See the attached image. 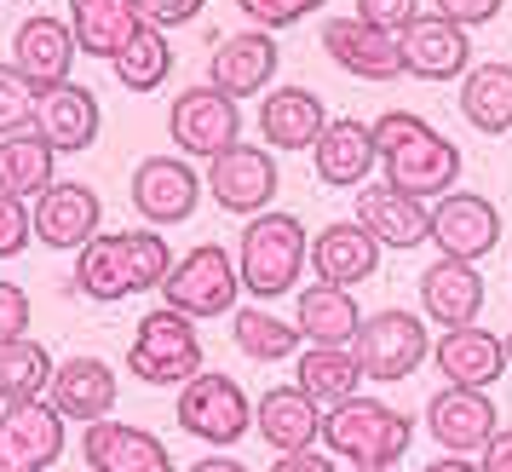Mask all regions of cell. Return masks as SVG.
Listing matches in <instances>:
<instances>
[{
	"label": "cell",
	"mask_w": 512,
	"mask_h": 472,
	"mask_svg": "<svg viewBox=\"0 0 512 472\" xmlns=\"http://www.w3.org/2000/svg\"><path fill=\"white\" fill-rule=\"evenodd\" d=\"M374 127V144H380V173H386V185L409 190L420 202H438L449 190H461V144L443 139L432 121L420 116V110H386Z\"/></svg>",
	"instance_id": "6da1fadb"
},
{
	"label": "cell",
	"mask_w": 512,
	"mask_h": 472,
	"mask_svg": "<svg viewBox=\"0 0 512 472\" xmlns=\"http://www.w3.org/2000/svg\"><path fill=\"white\" fill-rule=\"evenodd\" d=\"M167 271H173V248L162 231H98L81 254H75V294L116 306L127 294H162Z\"/></svg>",
	"instance_id": "7a4b0ae2"
},
{
	"label": "cell",
	"mask_w": 512,
	"mask_h": 472,
	"mask_svg": "<svg viewBox=\"0 0 512 472\" xmlns=\"http://www.w3.org/2000/svg\"><path fill=\"white\" fill-rule=\"evenodd\" d=\"M311 265V231L300 213H254L242 236H236V271H242V294H254L259 306H271L282 294H294L305 283Z\"/></svg>",
	"instance_id": "3957f363"
},
{
	"label": "cell",
	"mask_w": 512,
	"mask_h": 472,
	"mask_svg": "<svg viewBox=\"0 0 512 472\" xmlns=\"http://www.w3.org/2000/svg\"><path fill=\"white\" fill-rule=\"evenodd\" d=\"M415 444V421L380 398H351L323 415V449L346 467H380L392 472Z\"/></svg>",
	"instance_id": "277c9868"
},
{
	"label": "cell",
	"mask_w": 512,
	"mask_h": 472,
	"mask_svg": "<svg viewBox=\"0 0 512 472\" xmlns=\"http://www.w3.org/2000/svg\"><path fill=\"white\" fill-rule=\"evenodd\" d=\"M127 375L139 386H185L190 375H202V323L167 306L144 311L127 340Z\"/></svg>",
	"instance_id": "5b68a950"
},
{
	"label": "cell",
	"mask_w": 512,
	"mask_h": 472,
	"mask_svg": "<svg viewBox=\"0 0 512 472\" xmlns=\"http://www.w3.org/2000/svg\"><path fill=\"white\" fill-rule=\"evenodd\" d=\"M162 306L190 317V323H213V317H231L242 306V271H236V254H225L219 242H202L173 260L162 283Z\"/></svg>",
	"instance_id": "8992f818"
},
{
	"label": "cell",
	"mask_w": 512,
	"mask_h": 472,
	"mask_svg": "<svg viewBox=\"0 0 512 472\" xmlns=\"http://www.w3.org/2000/svg\"><path fill=\"white\" fill-rule=\"evenodd\" d=\"M351 357L363 363V375L374 386H392V380H409L420 363H432V329L426 317L409 306H386V311H369L363 329L351 340Z\"/></svg>",
	"instance_id": "52a82bcc"
},
{
	"label": "cell",
	"mask_w": 512,
	"mask_h": 472,
	"mask_svg": "<svg viewBox=\"0 0 512 472\" xmlns=\"http://www.w3.org/2000/svg\"><path fill=\"white\" fill-rule=\"evenodd\" d=\"M179 426L213 449H231L254 432V398L219 369H202L179 386Z\"/></svg>",
	"instance_id": "ba28073f"
},
{
	"label": "cell",
	"mask_w": 512,
	"mask_h": 472,
	"mask_svg": "<svg viewBox=\"0 0 512 472\" xmlns=\"http://www.w3.org/2000/svg\"><path fill=\"white\" fill-rule=\"evenodd\" d=\"M208 196L219 202L225 213H236V219H254V213H271V202H277V156H271V144H248L236 139L225 156H213L208 162Z\"/></svg>",
	"instance_id": "9c48e42d"
},
{
	"label": "cell",
	"mask_w": 512,
	"mask_h": 472,
	"mask_svg": "<svg viewBox=\"0 0 512 472\" xmlns=\"http://www.w3.org/2000/svg\"><path fill=\"white\" fill-rule=\"evenodd\" d=\"M167 133L179 144V156H225L242 139V104L225 98L219 87H185V93L167 104Z\"/></svg>",
	"instance_id": "30bf717a"
},
{
	"label": "cell",
	"mask_w": 512,
	"mask_h": 472,
	"mask_svg": "<svg viewBox=\"0 0 512 472\" xmlns=\"http://www.w3.org/2000/svg\"><path fill=\"white\" fill-rule=\"evenodd\" d=\"M133 213H139L150 231H167V225H185L196 202H202V190L208 179L190 167V156H144L133 167Z\"/></svg>",
	"instance_id": "8fae6325"
},
{
	"label": "cell",
	"mask_w": 512,
	"mask_h": 472,
	"mask_svg": "<svg viewBox=\"0 0 512 472\" xmlns=\"http://www.w3.org/2000/svg\"><path fill=\"white\" fill-rule=\"evenodd\" d=\"M432 248L443 260H484L489 248H501V208L478 190H449L432 202Z\"/></svg>",
	"instance_id": "7c38bea8"
},
{
	"label": "cell",
	"mask_w": 512,
	"mask_h": 472,
	"mask_svg": "<svg viewBox=\"0 0 512 472\" xmlns=\"http://www.w3.org/2000/svg\"><path fill=\"white\" fill-rule=\"evenodd\" d=\"M64 415L47 398L0 409V472H47L64 455Z\"/></svg>",
	"instance_id": "4fadbf2b"
},
{
	"label": "cell",
	"mask_w": 512,
	"mask_h": 472,
	"mask_svg": "<svg viewBox=\"0 0 512 472\" xmlns=\"http://www.w3.org/2000/svg\"><path fill=\"white\" fill-rule=\"evenodd\" d=\"M98 225H104V202H98L93 185L58 179L52 190H41L29 202V231H35L41 248H70V254H81L98 236Z\"/></svg>",
	"instance_id": "5bb4252c"
},
{
	"label": "cell",
	"mask_w": 512,
	"mask_h": 472,
	"mask_svg": "<svg viewBox=\"0 0 512 472\" xmlns=\"http://www.w3.org/2000/svg\"><path fill=\"white\" fill-rule=\"evenodd\" d=\"M397 52H403V75L415 81H461L472 70V29H461L443 12H420L397 35Z\"/></svg>",
	"instance_id": "9a60e30c"
},
{
	"label": "cell",
	"mask_w": 512,
	"mask_h": 472,
	"mask_svg": "<svg viewBox=\"0 0 512 472\" xmlns=\"http://www.w3.org/2000/svg\"><path fill=\"white\" fill-rule=\"evenodd\" d=\"M277 64H282L277 35H265V29H236L225 41H213L208 87H219V93L236 98V104H242V98H265Z\"/></svg>",
	"instance_id": "2e32d148"
},
{
	"label": "cell",
	"mask_w": 512,
	"mask_h": 472,
	"mask_svg": "<svg viewBox=\"0 0 512 472\" xmlns=\"http://www.w3.org/2000/svg\"><path fill=\"white\" fill-rule=\"evenodd\" d=\"M426 432L438 438L443 455H478L501 432V415H495L489 392H478V386H443L426 403Z\"/></svg>",
	"instance_id": "e0dca14e"
},
{
	"label": "cell",
	"mask_w": 512,
	"mask_h": 472,
	"mask_svg": "<svg viewBox=\"0 0 512 472\" xmlns=\"http://www.w3.org/2000/svg\"><path fill=\"white\" fill-rule=\"evenodd\" d=\"M81 461H87V472H173L162 438L133 421H116V415L81 426Z\"/></svg>",
	"instance_id": "ac0fdd59"
},
{
	"label": "cell",
	"mask_w": 512,
	"mask_h": 472,
	"mask_svg": "<svg viewBox=\"0 0 512 472\" xmlns=\"http://www.w3.org/2000/svg\"><path fill=\"white\" fill-rule=\"evenodd\" d=\"M75 35H70V18H47V12H35L18 24L12 35V70L24 75L35 93H47V87H64L75 70Z\"/></svg>",
	"instance_id": "d6986e66"
},
{
	"label": "cell",
	"mask_w": 512,
	"mask_h": 472,
	"mask_svg": "<svg viewBox=\"0 0 512 472\" xmlns=\"http://www.w3.org/2000/svg\"><path fill=\"white\" fill-rule=\"evenodd\" d=\"M357 225L380 242V248H420V242H432V202H420L409 190L397 185H363L357 190Z\"/></svg>",
	"instance_id": "ffe728a7"
},
{
	"label": "cell",
	"mask_w": 512,
	"mask_h": 472,
	"mask_svg": "<svg viewBox=\"0 0 512 472\" xmlns=\"http://www.w3.org/2000/svg\"><path fill=\"white\" fill-rule=\"evenodd\" d=\"M311 167L317 179L334 190H363L380 167V144H374V127L357 116H334L323 127V139L311 144Z\"/></svg>",
	"instance_id": "44dd1931"
},
{
	"label": "cell",
	"mask_w": 512,
	"mask_h": 472,
	"mask_svg": "<svg viewBox=\"0 0 512 472\" xmlns=\"http://www.w3.org/2000/svg\"><path fill=\"white\" fill-rule=\"evenodd\" d=\"M432 363H438L443 386H495L507 375V340L489 334L484 323H466V329H443L432 334Z\"/></svg>",
	"instance_id": "7402d4cb"
},
{
	"label": "cell",
	"mask_w": 512,
	"mask_h": 472,
	"mask_svg": "<svg viewBox=\"0 0 512 472\" xmlns=\"http://www.w3.org/2000/svg\"><path fill=\"white\" fill-rule=\"evenodd\" d=\"M323 52L346 75H363V81H397V75H403L397 35L380 29V24H363L357 12H351V18H328L323 24Z\"/></svg>",
	"instance_id": "603a6c76"
},
{
	"label": "cell",
	"mask_w": 512,
	"mask_h": 472,
	"mask_svg": "<svg viewBox=\"0 0 512 472\" xmlns=\"http://www.w3.org/2000/svg\"><path fill=\"white\" fill-rule=\"evenodd\" d=\"M484 311V271L472 260H432L420 271V317L438 329H466Z\"/></svg>",
	"instance_id": "cb8c5ba5"
},
{
	"label": "cell",
	"mask_w": 512,
	"mask_h": 472,
	"mask_svg": "<svg viewBox=\"0 0 512 472\" xmlns=\"http://www.w3.org/2000/svg\"><path fill=\"white\" fill-rule=\"evenodd\" d=\"M121 386H116V369L104 357H64L58 375L47 386V403L75 426H93V421H110Z\"/></svg>",
	"instance_id": "d4e9b609"
},
{
	"label": "cell",
	"mask_w": 512,
	"mask_h": 472,
	"mask_svg": "<svg viewBox=\"0 0 512 472\" xmlns=\"http://www.w3.org/2000/svg\"><path fill=\"white\" fill-rule=\"evenodd\" d=\"M323 403L305 398L300 386H271L265 398H254V432L265 438L271 455H300V449H317L323 438Z\"/></svg>",
	"instance_id": "484cf974"
},
{
	"label": "cell",
	"mask_w": 512,
	"mask_h": 472,
	"mask_svg": "<svg viewBox=\"0 0 512 472\" xmlns=\"http://www.w3.org/2000/svg\"><path fill=\"white\" fill-rule=\"evenodd\" d=\"M294 329H300L305 346H351L363 329V311L351 300V288L311 277V283L294 288Z\"/></svg>",
	"instance_id": "4316f807"
},
{
	"label": "cell",
	"mask_w": 512,
	"mask_h": 472,
	"mask_svg": "<svg viewBox=\"0 0 512 472\" xmlns=\"http://www.w3.org/2000/svg\"><path fill=\"white\" fill-rule=\"evenodd\" d=\"M328 104L311 87H271L259 98V139L271 150H311L328 127Z\"/></svg>",
	"instance_id": "83f0119b"
},
{
	"label": "cell",
	"mask_w": 512,
	"mask_h": 472,
	"mask_svg": "<svg viewBox=\"0 0 512 472\" xmlns=\"http://www.w3.org/2000/svg\"><path fill=\"white\" fill-rule=\"evenodd\" d=\"M98 121H104L98 98L87 93V87H75V81H64V87H47V93L35 98V133H41V139L58 150V156L87 150V144L98 139Z\"/></svg>",
	"instance_id": "f1b7e54d"
},
{
	"label": "cell",
	"mask_w": 512,
	"mask_h": 472,
	"mask_svg": "<svg viewBox=\"0 0 512 472\" xmlns=\"http://www.w3.org/2000/svg\"><path fill=\"white\" fill-rule=\"evenodd\" d=\"M380 254H386V248H380L357 219L323 225V231L311 236V271H317L323 283H340V288L369 283L374 271H380Z\"/></svg>",
	"instance_id": "f546056e"
},
{
	"label": "cell",
	"mask_w": 512,
	"mask_h": 472,
	"mask_svg": "<svg viewBox=\"0 0 512 472\" xmlns=\"http://www.w3.org/2000/svg\"><path fill=\"white\" fill-rule=\"evenodd\" d=\"M64 18H70L75 47L87 52V58H104V64H116V52L144 29L139 0H70Z\"/></svg>",
	"instance_id": "4dcf8cb0"
},
{
	"label": "cell",
	"mask_w": 512,
	"mask_h": 472,
	"mask_svg": "<svg viewBox=\"0 0 512 472\" xmlns=\"http://www.w3.org/2000/svg\"><path fill=\"white\" fill-rule=\"evenodd\" d=\"M363 363L351 357V346H305L294 357V386L305 398H317L323 409H340V403L363 398Z\"/></svg>",
	"instance_id": "1f68e13d"
},
{
	"label": "cell",
	"mask_w": 512,
	"mask_h": 472,
	"mask_svg": "<svg viewBox=\"0 0 512 472\" xmlns=\"http://www.w3.org/2000/svg\"><path fill=\"white\" fill-rule=\"evenodd\" d=\"M52 185H58V150L35 127L29 133H6L0 139V190L18 196V202H35Z\"/></svg>",
	"instance_id": "d6a6232c"
},
{
	"label": "cell",
	"mask_w": 512,
	"mask_h": 472,
	"mask_svg": "<svg viewBox=\"0 0 512 472\" xmlns=\"http://www.w3.org/2000/svg\"><path fill=\"white\" fill-rule=\"evenodd\" d=\"M461 116L489 133V139H501L512 133V64L507 58H495V64H472L461 75Z\"/></svg>",
	"instance_id": "836d02e7"
},
{
	"label": "cell",
	"mask_w": 512,
	"mask_h": 472,
	"mask_svg": "<svg viewBox=\"0 0 512 472\" xmlns=\"http://www.w3.org/2000/svg\"><path fill=\"white\" fill-rule=\"evenodd\" d=\"M231 340L242 346V357H254V363H294V357L305 352L294 317H277V311L259 306V300L231 311Z\"/></svg>",
	"instance_id": "e575fe53"
},
{
	"label": "cell",
	"mask_w": 512,
	"mask_h": 472,
	"mask_svg": "<svg viewBox=\"0 0 512 472\" xmlns=\"http://www.w3.org/2000/svg\"><path fill=\"white\" fill-rule=\"evenodd\" d=\"M52 375H58V357H52L41 340H12V346H0V409H6V403L47 398Z\"/></svg>",
	"instance_id": "d590c367"
},
{
	"label": "cell",
	"mask_w": 512,
	"mask_h": 472,
	"mask_svg": "<svg viewBox=\"0 0 512 472\" xmlns=\"http://www.w3.org/2000/svg\"><path fill=\"white\" fill-rule=\"evenodd\" d=\"M167 75H173V41H167V29L144 24L139 35L116 52V81L127 93H156Z\"/></svg>",
	"instance_id": "8d00e7d4"
},
{
	"label": "cell",
	"mask_w": 512,
	"mask_h": 472,
	"mask_svg": "<svg viewBox=\"0 0 512 472\" xmlns=\"http://www.w3.org/2000/svg\"><path fill=\"white\" fill-rule=\"evenodd\" d=\"M35 98H41V93L29 87L24 75L12 70V64H0V139L35 127Z\"/></svg>",
	"instance_id": "74e56055"
},
{
	"label": "cell",
	"mask_w": 512,
	"mask_h": 472,
	"mask_svg": "<svg viewBox=\"0 0 512 472\" xmlns=\"http://www.w3.org/2000/svg\"><path fill=\"white\" fill-rule=\"evenodd\" d=\"M323 6H328V0H236V12H242L254 29H265V35H277V29L300 24V18L323 12Z\"/></svg>",
	"instance_id": "f35d334b"
},
{
	"label": "cell",
	"mask_w": 512,
	"mask_h": 472,
	"mask_svg": "<svg viewBox=\"0 0 512 472\" xmlns=\"http://www.w3.org/2000/svg\"><path fill=\"white\" fill-rule=\"evenodd\" d=\"M29 202H18V196H6L0 190V260H12V254H24L29 248Z\"/></svg>",
	"instance_id": "ab89813d"
},
{
	"label": "cell",
	"mask_w": 512,
	"mask_h": 472,
	"mask_svg": "<svg viewBox=\"0 0 512 472\" xmlns=\"http://www.w3.org/2000/svg\"><path fill=\"white\" fill-rule=\"evenodd\" d=\"M357 18H363V24L392 29V35H403V29L420 18V0H357Z\"/></svg>",
	"instance_id": "60d3db41"
},
{
	"label": "cell",
	"mask_w": 512,
	"mask_h": 472,
	"mask_svg": "<svg viewBox=\"0 0 512 472\" xmlns=\"http://www.w3.org/2000/svg\"><path fill=\"white\" fill-rule=\"evenodd\" d=\"M29 340V294L18 283H0V346Z\"/></svg>",
	"instance_id": "b9f144b4"
},
{
	"label": "cell",
	"mask_w": 512,
	"mask_h": 472,
	"mask_svg": "<svg viewBox=\"0 0 512 472\" xmlns=\"http://www.w3.org/2000/svg\"><path fill=\"white\" fill-rule=\"evenodd\" d=\"M208 0H139V18L156 29H185L190 18H202Z\"/></svg>",
	"instance_id": "7bdbcfd3"
},
{
	"label": "cell",
	"mask_w": 512,
	"mask_h": 472,
	"mask_svg": "<svg viewBox=\"0 0 512 472\" xmlns=\"http://www.w3.org/2000/svg\"><path fill=\"white\" fill-rule=\"evenodd\" d=\"M501 6H507V0H438V12L455 18L461 29H478V24H489V18H501Z\"/></svg>",
	"instance_id": "ee69618b"
},
{
	"label": "cell",
	"mask_w": 512,
	"mask_h": 472,
	"mask_svg": "<svg viewBox=\"0 0 512 472\" xmlns=\"http://www.w3.org/2000/svg\"><path fill=\"white\" fill-rule=\"evenodd\" d=\"M271 472H340V461L328 449H300V455H277Z\"/></svg>",
	"instance_id": "f6af8a7d"
},
{
	"label": "cell",
	"mask_w": 512,
	"mask_h": 472,
	"mask_svg": "<svg viewBox=\"0 0 512 472\" xmlns=\"http://www.w3.org/2000/svg\"><path fill=\"white\" fill-rule=\"evenodd\" d=\"M478 472H512V426H501V432L478 449Z\"/></svg>",
	"instance_id": "bcb514c9"
},
{
	"label": "cell",
	"mask_w": 512,
	"mask_h": 472,
	"mask_svg": "<svg viewBox=\"0 0 512 472\" xmlns=\"http://www.w3.org/2000/svg\"><path fill=\"white\" fill-rule=\"evenodd\" d=\"M185 472H254V467H242L231 449H213V455H202V461H190Z\"/></svg>",
	"instance_id": "7dc6e473"
},
{
	"label": "cell",
	"mask_w": 512,
	"mask_h": 472,
	"mask_svg": "<svg viewBox=\"0 0 512 472\" xmlns=\"http://www.w3.org/2000/svg\"><path fill=\"white\" fill-rule=\"evenodd\" d=\"M420 472H478V455H438V461H426Z\"/></svg>",
	"instance_id": "c3c4849f"
},
{
	"label": "cell",
	"mask_w": 512,
	"mask_h": 472,
	"mask_svg": "<svg viewBox=\"0 0 512 472\" xmlns=\"http://www.w3.org/2000/svg\"><path fill=\"white\" fill-rule=\"evenodd\" d=\"M507 369H512V329H507Z\"/></svg>",
	"instance_id": "681fc988"
},
{
	"label": "cell",
	"mask_w": 512,
	"mask_h": 472,
	"mask_svg": "<svg viewBox=\"0 0 512 472\" xmlns=\"http://www.w3.org/2000/svg\"><path fill=\"white\" fill-rule=\"evenodd\" d=\"M351 472H380V467H351Z\"/></svg>",
	"instance_id": "f907efd6"
}]
</instances>
